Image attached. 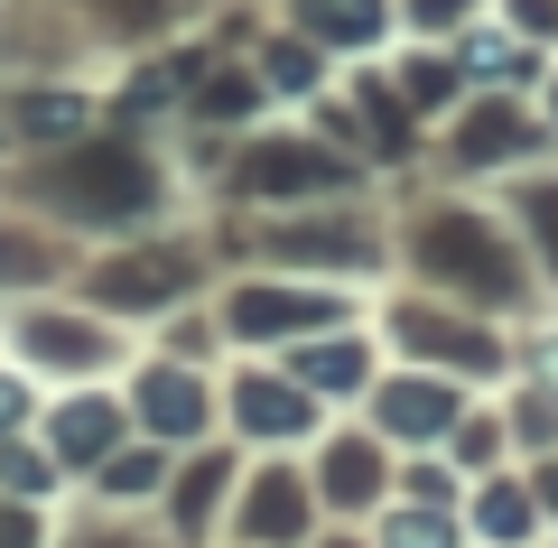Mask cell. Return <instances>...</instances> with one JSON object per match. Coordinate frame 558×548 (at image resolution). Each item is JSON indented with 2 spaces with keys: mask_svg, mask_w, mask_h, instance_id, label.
Masks as SVG:
<instances>
[{
  "mask_svg": "<svg viewBox=\"0 0 558 548\" xmlns=\"http://www.w3.org/2000/svg\"><path fill=\"white\" fill-rule=\"evenodd\" d=\"M326 10H336V20H326L336 38H354V28H363V0H326Z\"/></svg>",
  "mask_w": 558,
  "mask_h": 548,
  "instance_id": "cell-1",
  "label": "cell"
},
{
  "mask_svg": "<svg viewBox=\"0 0 558 548\" xmlns=\"http://www.w3.org/2000/svg\"><path fill=\"white\" fill-rule=\"evenodd\" d=\"M0 548H28V521H10V511H0Z\"/></svg>",
  "mask_w": 558,
  "mask_h": 548,
  "instance_id": "cell-2",
  "label": "cell"
},
{
  "mask_svg": "<svg viewBox=\"0 0 558 548\" xmlns=\"http://www.w3.org/2000/svg\"><path fill=\"white\" fill-rule=\"evenodd\" d=\"M28 410V400H20V381H0V418H20Z\"/></svg>",
  "mask_w": 558,
  "mask_h": 548,
  "instance_id": "cell-3",
  "label": "cell"
},
{
  "mask_svg": "<svg viewBox=\"0 0 558 548\" xmlns=\"http://www.w3.org/2000/svg\"><path fill=\"white\" fill-rule=\"evenodd\" d=\"M539 363H549V373H558V344H549V353H539Z\"/></svg>",
  "mask_w": 558,
  "mask_h": 548,
  "instance_id": "cell-4",
  "label": "cell"
}]
</instances>
